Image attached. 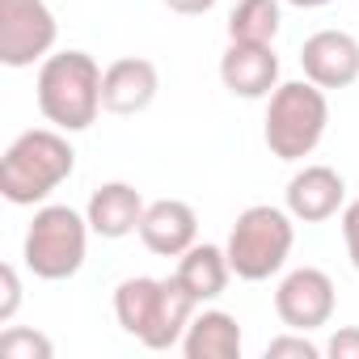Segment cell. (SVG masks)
<instances>
[{"label":"cell","instance_id":"obj_1","mask_svg":"<svg viewBox=\"0 0 359 359\" xmlns=\"http://www.w3.org/2000/svg\"><path fill=\"white\" fill-rule=\"evenodd\" d=\"M199 309L203 304L177 283V275H169V279L135 275L114 287V317H118L123 334H131L148 351L182 346V334Z\"/></svg>","mask_w":359,"mask_h":359},{"label":"cell","instance_id":"obj_2","mask_svg":"<svg viewBox=\"0 0 359 359\" xmlns=\"http://www.w3.org/2000/svg\"><path fill=\"white\" fill-rule=\"evenodd\" d=\"M76 169V148L60 127H30L22 131L5 156H0V195L13 208L47 203Z\"/></svg>","mask_w":359,"mask_h":359},{"label":"cell","instance_id":"obj_3","mask_svg":"<svg viewBox=\"0 0 359 359\" xmlns=\"http://www.w3.org/2000/svg\"><path fill=\"white\" fill-rule=\"evenodd\" d=\"M39 110L60 131H89L102 114V68L89 51H51L39 64Z\"/></svg>","mask_w":359,"mask_h":359},{"label":"cell","instance_id":"obj_4","mask_svg":"<svg viewBox=\"0 0 359 359\" xmlns=\"http://www.w3.org/2000/svg\"><path fill=\"white\" fill-rule=\"evenodd\" d=\"M330 127V102L325 89L313 81H283L266 97V118H262V140L271 156L279 161H304L317 152Z\"/></svg>","mask_w":359,"mask_h":359},{"label":"cell","instance_id":"obj_5","mask_svg":"<svg viewBox=\"0 0 359 359\" xmlns=\"http://www.w3.org/2000/svg\"><path fill=\"white\" fill-rule=\"evenodd\" d=\"M292 245H296V216L287 208L254 203L237 216L224 254H229V266H233L237 279L262 283V279H271L287 266Z\"/></svg>","mask_w":359,"mask_h":359},{"label":"cell","instance_id":"obj_6","mask_svg":"<svg viewBox=\"0 0 359 359\" xmlns=\"http://www.w3.org/2000/svg\"><path fill=\"white\" fill-rule=\"evenodd\" d=\"M89 216H81L68 203H43L26 229L22 241V258L34 271V279L47 283H64L85 266L89 254Z\"/></svg>","mask_w":359,"mask_h":359},{"label":"cell","instance_id":"obj_7","mask_svg":"<svg viewBox=\"0 0 359 359\" xmlns=\"http://www.w3.org/2000/svg\"><path fill=\"white\" fill-rule=\"evenodd\" d=\"M60 22L47 0H0V64L34 68L55 51Z\"/></svg>","mask_w":359,"mask_h":359},{"label":"cell","instance_id":"obj_8","mask_svg":"<svg viewBox=\"0 0 359 359\" xmlns=\"http://www.w3.org/2000/svg\"><path fill=\"white\" fill-rule=\"evenodd\" d=\"M334 304H338V292H334V279L321 266H296L275 287V313L287 330L313 334V330L330 325Z\"/></svg>","mask_w":359,"mask_h":359},{"label":"cell","instance_id":"obj_9","mask_svg":"<svg viewBox=\"0 0 359 359\" xmlns=\"http://www.w3.org/2000/svg\"><path fill=\"white\" fill-rule=\"evenodd\" d=\"M304 81L321 89H346L359 81V39L346 30H317L300 47Z\"/></svg>","mask_w":359,"mask_h":359},{"label":"cell","instance_id":"obj_10","mask_svg":"<svg viewBox=\"0 0 359 359\" xmlns=\"http://www.w3.org/2000/svg\"><path fill=\"white\" fill-rule=\"evenodd\" d=\"M283 199H287V212L300 224H325L346 208V182L330 165H304V169L292 173Z\"/></svg>","mask_w":359,"mask_h":359},{"label":"cell","instance_id":"obj_11","mask_svg":"<svg viewBox=\"0 0 359 359\" xmlns=\"http://www.w3.org/2000/svg\"><path fill=\"white\" fill-rule=\"evenodd\" d=\"M161 93V72L144 55H123L102 68V110L106 114H144Z\"/></svg>","mask_w":359,"mask_h":359},{"label":"cell","instance_id":"obj_12","mask_svg":"<svg viewBox=\"0 0 359 359\" xmlns=\"http://www.w3.org/2000/svg\"><path fill=\"white\" fill-rule=\"evenodd\" d=\"M220 81L233 97L258 102L271 97L279 85V55L271 43H229V51L220 55Z\"/></svg>","mask_w":359,"mask_h":359},{"label":"cell","instance_id":"obj_13","mask_svg":"<svg viewBox=\"0 0 359 359\" xmlns=\"http://www.w3.org/2000/svg\"><path fill=\"white\" fill-rule=\"evenodd\" d=\"M140 241L156 258H182L199 241V216L182 199H156L144 208L140 220Z\"/></svg>","mask_w":359,"mask_h":359},{"label":"cell","instance_id":"obj_14","mask_svg":"<svg viewBox=\"0 0 359 359\" xmlns=\"http://www.w3.org/2000/svg\"><path fill=\"white\" fill-rule=\"evenodd\" d=\"M144 195L131 187V182H102L93 195H89V229L93 237L102 241H123L131 233H140V220H144Z\"/></svg>","mask_w":359,"mask_h":359},{"label":"cell","instance_id":"obj_15","mask_svg":"<svg viewBox=\"0 0 359 359\" xmlns=\"http://www.w3.org/2000/svg\"><path fill=\"white\" fill-rule=\"evenodd\" d=\"M241 325L224 309H199L182 334V355L187 359H241Z\"/></svg>","mask_w":359,"mask_h":359},{"label":"cell","instance_id":"obj_16","mask_svg":"<svg viewBox=\"0 0 359 359\" xmlns=\"http://www.w3.org/2000/svg\"><path fill=\"white\" fill-rule=\"evenodd\" d=\"M177 283H182L199 304H212L224 296L229 279H233V266H229V254L220 245H191L182 258H177Z\"/></svg>","mask_w":359,"mask_h":359},{"label":"cell","instance_id":"obj_17","mask_svg":"<svg viewBox=\"0 0 359 359\" xmlns=\"http://www.w3.org/2000/svg\"><path fill=\"white\" fill-rule=\"evenodd\" d=\"M283 26L279 0H237L229 13V43H275Z\"/></svg>","mask_w":359,"mask_h":359},{"label":"cell","instance_id":"obj_18","mask_svg":"<svg viewBox=\"0 0 359 359\" xmlns=\"http://www.w3.org/2000/svg\"><path fill=\"white\" fill-rule=\"evenodd\" d=\"M0 355H5V359H51L55 355V342L43 330L9 325L5 334H0Z\"/></svg>","mask_w":359,"mask_h":359},{"label":"cell","instance_id":"obj_19","mask_svg":"<svg viewBox=\"0 0 359 359\" xmlns=\"http://www.w3.org/2000/svg\"><path fill=\"white\" fill-rule=\"evenodd\" d=\"M321 355H325V346H317L304 330H287L266 342V359H321Z\"/></svg>","mask_w":359,"mask_h":359},{"label":"cell","instance_id":"obj_20","mask_svg":"<svg viewBox=\"0 0 359 359\" xmlns=\"http://www.w3.org/2000/svg\"><path fill=\"white\" fill-rule=\"evenodd\" d=\"M22 309V275L13 262L0 266V325H9Z\"/></svg>","mask_w":359,"mask_h":359},{"label":"cell","instance_id":"obj_21","mask_svg":"<svg viewBox=\"0 0 359 359\" xmlns=\"http://www.w3.org/2000/svg\"><path fill=\"white\" fill-rule=\"evenodd\" d=\"M342 241H346V258L359 271V199H351L342 208Z\"/></svg>","mask_w":359,"mask_h":359},{"label":"cell","instance_id":"obj_22","mask_svg":"<svg viewBox=\"0 0 359 359\" xmlns=\"http://www.w3.org/2000/svg\"><path fill=\"white\" fill-rule=\"evenodd\" d=\"M330 359H359V325H342L330 342H325Z\"/></svg>","mask_w":359,"mask_h":359},{"label":"cell","instance_id":"obj_23","mask_svg":"<svg viewBox=\"0 0 359 359\" xmlns=\"http://www.w3.org/2000/svg\"><path fill=\"white\" fill-rule=\"evenodd\" d=\"M161 5L177 18H203V13L216 9V0H161Z\"/></svg>","mask_w":359,"mask_h":359},{"label":"cell","instance_id":"obj_24","mask_svg":"<svg viewBox=\"0 0 359 359\" xmlns=\"http://www.w3.org/2000/svg\"><path fill=\"white\" fill-rule=\"evenodd\" d=\"M287 5H296V9H325V5H334V0H287Z\"/></svg>","mask_w":359,"mask_h":359}]
</instances>
